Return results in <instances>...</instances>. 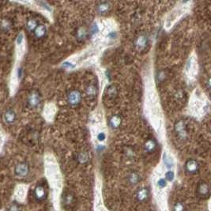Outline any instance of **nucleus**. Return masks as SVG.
Masks as SVG:
<instances>
[{
    "instance_id": "nucleus-13",
    "label": "nucleus",
    "mask_w": 211,
    "mask_h": 211,
    "mask_svg": "<svg viewBox=\"0 0 211 211\" xmlns=\"http://www.w3.org/2000/svg\"><path fill=\"white\" fill-rule=\"evenodd\" d=\"M86 93L89 98H94L97 94V89L94 85H89L86 89Z\"/></svg>"
},
{
    "instance_id": "nucleus-18",
    "label": "nucleus",
    "mask_w": 211,
    "mask_h": 211,
    "mask_svg": "<svg viewBox=\"0 0 211 211\" xmlns=\"http://www.w3.org/2000/svg\"><path fill=\"white\" fill-rule=\"evenodd\" d=\"M74 202V195L70 193H67L63 196V203L66 206H70Z\"/></svg>"
},
{
    "instance_id": "nucleus-8",
    "label": "nucleus",
    "mask_w": 211,
    "mask_h": 211,
    "mask_svg": "<svg viewBox=\"0 0 211 211\" xmlns=\"http://www.w3.org/2000/svg\"><path fill=\"white\" fill-rule=\"evenodd\" d=\"M148 198H149V190L145 187L140 188L136 193V199L140 202H145V200H147Z\"/></svg>"
},
{
    "instance_id": "nucleus-20",
    "label": "nucleus",
    "mask_w": 211,
    "mask_h": 211,
    "mask_svg": "<svg viewBox=\"0 0 211 211\" xmlns=\"http://www.w3.org/2000/svg\"><path fill=\"white\" fill-rule=\"evenodd\" d=\"M110 8V6L108 2H100L97 6V10L100 14L107 12Z\"/></svg>"
},
{
    "instance_id": "nucleus-2",
    "label": "nucleus",
    "mask_w": 211,
    "mask_h": 211,
    "mask_svg": "<svg viewBox=\"0 0 211 211\" xmlns=\"http://www.w3.org/2000/svg\"><path fill=\"white\" fill-rule=\"evenodd\" d=\"M14 173L18 177H26L29 173V165L27 162H20L14 168Z\"/></svg>"
},
{
    "instance_id": "nucleus-16",
    "label": "nucleus",
    "mask_w": 211,
    "mask_h": 211,
    "mask_svg": "<svg viewBox=\"0 0 211 211\" xmlns=\"http://www.w3.org/2000/svg\"><path fill=\"white\" fill-rule=\"evenodd\" d=\"M128 181H129V183L131 185H135V184H137L140 181L139 175L137 172H131L129 175V176H128Z\"/></svg>"
},
{
    "instance_id": "nucleus-29",
    "label": "nucleus",
    "mask_w": 211,
    "mask_h": 211,
    "mask_svg": "<svg viewBox=\"0 0 211 211\" xmlns=\"http://www.w3.org/2000/svg\"><path fill=\"white\" fill-rule=\"evenodd\" d=\"M8 211H19L18 206L17 205V204H13V205H11V206L9 208Z\"/></svg>"
},
{
    "instance_id": "nucleus-22",
    "label": "nucleus",
    "mask_w": 211,
    "mask_h": 211,
    "mask_svg": "<svg viewBox=\"0 0 211 211\" xmlns=\"http://www.w3.org/2000/svg\"><path fill=\"white\" fill-rule=\"evenodd\" d=\"M164 162H165V165L167 166L168 168H171L172 167V165H173V162H172V160L169 157H168V155L167 154H165V155H164Z\"/></svg>"
},
{
    "instance_id": "nucleus-9",
    "label": "nucleus",
    "mask_w": 211,
    "mask_h": 211,
    "mask_svg": "<svg viewBox=\"0 0 211 211\" xmlns=\"http://www.w3.org/2000/svg\"><path fill=\"white\" fill-rule=\"evenodd\" d=\"M157 143L154 139H148L144 144V151L148 153H151L157 149Z\"/></svg>"
},
{
    "instance_id": "nucleus-7",
    "label": "nucleus",
    "mask_w": 211,
    "mask_h": 211,
    "mask_svg": "<svg viewBox=\"0 0 211 211\" xmlns=\"http://www.w3.org/2000/svg\"><path fill=\"white\" fill-rule=\"evenodd\" d=\"M198 194L201 197H206L209 193V186L206 182H202L199 184L197 188Z\"/></svg>"
},
{
    "instance_id": "nucleus-28",
    "label": "nucleus",
    "mask_w": 211,
    "mask_h": 211,
    "mask_svg": "<svg viewBox=\"0 0 211 211\" xmlns=\"http://www.w3.org/2000/svg\"><path fill=\"white\" fill-rule=\"evenodd\" d=\"M97 139L99 140L100 141H104V139H105V134H104V133L100 132V133L97 135Z\"/></svg>"
},
{
    "instance_id": "nucleus-27",
    "label": "nucleus",
    "mask_w": 211,
    "mask_h": 211,
    "mask_svg": "<svg viewBox=\"0 0 211 211\" xmlns=\"http://www.w3.org/2000/svg\"><path fill=\"white\" fill-rule=\"evenodd\" d=\"M157 185L158 187H161V188H163L166 186V180L165 179H160L158 181H157Z\"/></svg>"
},
{
    "instance_id": "nucleus-21",
    "label": "nucleus",
    "mask_w": 211,
    "mask_h": 211,
    "mask_svg": "<svg viewBox=\"0 0 211 211\" xmlns=\"http://www.w3.org/2000/svg\"><path fill=\"white\" fill-rule=\"evenodd\" d=\"M11 27V23L7 19H3L2 21V29L4 32H7Z\"/></svg>"
},
{
    "instance_id": "nucleus-30",
    "label": "nucleus",
    "mask_w": 211,
    "mask_h": 211,
    "mask_svg": "<svg viewBox=\"0 0 211 211\" xmlns=\"http://www.w3.org/2000/svg\"><path fill=\"white\" fill-rule=\"evenodd\" d=\"M22 40H23V35H22V34H20V35H19V36H18V40H17V42H18V44H22Z\"/></svg>"
},
{
    "instance_id": "nucleus-23",
    "label": "nucleus",
    "mask_w": 211,
    "mask_h": 211,
    "mask_svg": "<svg viewBox=\"0 0 211 211\" xmlns=\"http://www.w3.org/2000/svg\"><path fill=\"white\" fill-rule=\"evenodd\" d=\"M86 36V29L83 28H81L79 29L78 30V32H77V37H78V39H79V40H83L84 38Z\"/></svg>"
},
{
    "instance_id": "nucleus-6",
    "label": "nucleus",
    "mask_w": 211,
    "mask_h": 211,
    "mask_svg": "<svg viewBox=\"0 0 211 211\" xmlns=\"http://www.w3.org/2000/svg\"><path fill=\"white\" fill-rule=\"evenodd\" d=\"M34 196H35V199H36L37 201H44V199H46V197H47V191H46L44 186L37 185L35 187V190H34Z\"/></svg>"
},
{
    "instance_id": "nucleus-14",
    "label": "nucleus",
    "mask_w": 211,
    "mask_h": 211,
    "mask_svg": "<svg viewBox=\"0 0 211 211\" xmlns=\"http://www.w3.org/2000/svg\"><path fill=\"white\" fill-rule=\"evenodd\" d=\"M110 126L112 128H118L121 125L122 120L121 117L118 115H115V116H112V118L110 119Z\"/></svg>"
},
{
    "instance_id": "nucleus-25",
    "label": "nucleus",
    "mask_w": 211,
    "mask_h": 211,
    "mask_svg": "<svg viewBox=\"0 0 211 211\" xmlns=\"http://www.w3.org/2000/svg\"><path fill=\"white\" fill-rule=\"evenodd\" d=\"M174 176H175V175H174V172L172 171H168L165 173V179L168 181H172Z\"/></svg>"
},
{
    "instance_id": "nucleus-32",
    "label": "nucleus",
    "mask_w": 211,
    "mask_h": 211,
    "mask_svg": "<svg viewBox=\"0 0 211 211\" xmlns=\"http://www.w3.org/2000/svg\"><path fill=\"white\" fill-rule=\"evenodd\" d=\"M207 86H208V88L209 89H210L211 90V77L208 79V81H207Z\"/></svg>"
},
{
    "instance_id": "nucleus-26",
    "label": "nucleus",
    "mask_w": 211,
    "mask_h": 211,
    "mask_svg": "<svg viewBox=\"0 0 211 211\" xmlns=\"http://www.w3.org/2000/svg\"><path fill=\"white\" fill-rule=\"evenodd\" d=\"M125 154L128 157L131 158L134 156V150L132 149H131V148H127V149L125 150Z\"/></svg>"
},
{
    "instance_id": "nucleus-10",
    "label": "nucleus",
    "mask_w": 211,
    "mask_h": 211,
    "mask_svg": "<svg viewBox=\"0 0 211 211\" xmlns=\"http://www.w3.org/2000/svg\"><path fill=\"white\" fill-rule=\"evenodd\" d=\"M15 119H16V114L13 110H6L3 114V120L6 124H13Z\"/></svg>"
},
{
    "instance_id": "nucleus-19",
    "label": "nucleus",
    "mask_w": 211,
    "mask_h": 211,
    "mask_svg": "<svg viewBox=\"0 0 211 211\" xmlns=\"http://www.w3.org/2000/svg\"><path fill=\"white\" fill-rule=\"evenodd\" d=\"M26 26H27L28 29L30 30V31H35V29L37 28L38 25L37 22H36V21L35 20V19H33V18H29V19L27 21V22H26Z\"/></svg>"
},
{
    "instance_id": "nucleus-5",
    "label": "nucleus",
    "mask_w": 211,
    "mask_h": 211,
    "mask_svg": "<svg viewBox=\"0 0 211 211\" xmlns=\"http://www.w3.org/2000/svg\"><path fill=\"white\" fill-rule=\"evenodd\" d=\"M185 169L188 173L195 174L199 169V163L194 159L187 160L185 164Z\"/></svg>"
},
{
    "instance_id": "nucleus-12",
    "label": "nucleus",
    "mask_w": 211,
    "mask_h": 211,
    "mask_svg": "<svg viewBox=\"0 0 211 211\" xmlns=\"http://www.w3.org/2000/svg\"><path fill=\"white\" fill-rule=\"evenodd\" d=\"M77 161L78 162V163L84 165V164H86L89 160H90V155L87 152H80L79 153H78L77 155Z\"/></svg>"
},
{
    "instance_id": "nucleus-24",
    "label": "nucleus",
    "mask_w": 211,
    "mask_h": 211,
    "mask_svg": "<svg viewBox=\"0 0 211 211\" xmlns=\"http://www.w3.org/2000/svg\"><path fill=\"white\" fill-rule=\"evenodd\" d=\"M173 211H184V206L182 202H176L173 206Z\"/></svg>"
},
{
    "instance_id": "nucleus-15",
    "label": "nucleus",
    "mask_w": 211,
    "mask_h": 211,
    "mask_svg": "<svg viewBox=\"0 0 211 211\" xmlns=\"http://www.w3.org/2000/svg\"><path fill=\"white\" fill-rule=\"evenodd\" d=\"M34 34L36 38H42L45 36L46 34V28L45 26L43 25H40L37 26V28L34 31Z\"/></svg>"
},
{
    "instance_id": "nucleus-4",
    "label": "nucleus",
    "mask_w": 211,
    "mask_h": 211,
    "mask_svg": "<svg viewBox=\"0 0 211 211\" xmlns=\"http://www.w3.org/2000/svg\"><path fill=\"white\" fill-rule=\"evenodd\" d=\"M28 104L31 108H37L40 104V96L36 91L30 93L28 97Z\"/></svg>"
},
{
    "instance_id": "nucleus-17",
    "label": "nucleus",
    "mask_w": 211,
    "mask_h": 211,
    "mask_svg": "<svg viewBox=\"0 0 211 211\" xmlns=\"http://www.w3.org/2000/svg\"><path fill=\"white\" fill-rule=\"evenodd\" d=\"M106 95L108 98L111 99H114L117 96V90H116V86H110L107 88L106 90Z\"/></svg>"
},
{
    "instance_id": "nucleus-1",
    "label": "nucleus",
    "mask_w": 211,
    "mask_h": 211,
    "mask_svg": "<svg viewBox=\"0 0 211 211\" xmlns=\"http://www.w3.org/2000/svg\"><path fill=\"white\" fill-rule=\"evenodd\" d=\"M175 134H177V137L179 139L185 140L187 137V131L186 128L185 123L182 120L177 121L174 126Z\"/></svg>"
},
{
    "instance_id": "nucleus-11",
    "label": "nucleus",
    "mask_w": 211,
    "mask_h": 211,
    "mask_svg": "<svg viewBox=\"0 0 211 211\" xmlns=\"http://www.w3.org/2000/svg\"><path fill=\"white\" fill-rule=\"evenodd\" d=\"M147 44V37L145 36H140L135 41V46L138 49H143Z\"/></svg>"
},
{
    "instance_id": "nucleus-3",
    "label": "nucleus",
    "mask_w": 211,
    "mask_h": 211,
    "mask_svg": "<svg viewBox=\"0 0 211 211\" xmlns=\"http://www.w3.org/2000/svg\"><path fill=\"white\" fill-rule=\"evenodd\" d=\"M82 100V94L78 90H74L67 94V101L72 106H77L81 103Z\"/></svg>"
},
{
    "instance_id": "nucleus-31",
    "label": "nucleus",
    "mask_w": 211,
    "mask_h": 211,
    "mask_svg": "<svg viewBox=\"0 0 211 211\" xmlns=\"http://www.w3.org/2000/svg\"><path fill=\"white\" fill-rule=\"evenodd\" d=\"M63 66H64V67H67V68H73L74 67V66H73L71 63H64L63 65Z\"/></svg>"
}]
</instances>
